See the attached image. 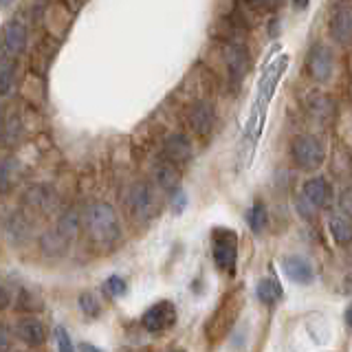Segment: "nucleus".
I'll return each mask as SVG.
<instances>
[{
  "label": "nucleus",
  "instance_id": "obj_28",
  "mask_svg": "<svg viewBox=\"0 0 352 352\" xmlns=\"http://www.w3.org/2000/svg\"><path fill=\"white\" fill-rule=\"evenodd\" d=\"M104 293L110 297V300H119V297H124L128 293V284L124 278H119V275H110V278L104 282Z\"/></svg>",
  "mask_w": 352,
  "mask_h": 352
},
{
  "label": "nucleus",
  "instance_id": "obj_23",
  "mask_svg": "<svg viewBox=\"0 0 352 352\" xmlns=\"http://www.w3.org/2000/svg\"><path fill=\"white\" fill-rule=\"evenodd\" d=\"M40 247L47 256H62L69 249V240L58 234V229H49L40 236Z\"/></svg>",
  "mask_w": 352,
  "mask_h": 352
},
{
  "label": "nucleus",
  "instance_id": "obj_14",
  "mask_svg": "<svg viewBox=\"0 0 352 352\" xmlns=\"http://www.w3.org/2000/svg\"><path fill=\"white\" fill-rule=\"evenodd\" d=\"M163 157L170 161V165L174 163H185L192 157V141L187 139L181 132H174L168 139L163 141Z\"/></svg>",
  "mask_w": 352,
  "mask_h": 352
},
{
  "label": "nucleus",
  "instance_id": "obj_9",
  "mask_svg": "<svg viewBox=\"0 0 352 352\" xmlns=\"http://www.w3.org/2000/svg\"><path fill=\"white\" fill-rule=\"evenodd\" d=\"M304 198L311 207L315 209H326L330 203H333V187L324 179V176H313L304 183Z\"/></svg>",
  "mask_w": 352,
  "mask_h": 352
},
{
  "label": "nucleus",
  "instance_id": "obj_42",
  "mask_svg": "<svg viewBox=\"0 0 352 352\" xmlns=\"http://www.w3.org/2000/svg\"><path fill=\"white\" fill-rule=\"evenodd\" d=\"M253 3H264V0H253Z\"/></svg>",
  "mask_w": 352,
  "mask_h": 352
},
{
  "label": "nucleus",
  "instance_id": "obj_39",
  "mask_svg": "<svg viewBox=\"0 0 352 352\" xmlns=\"http://www.w3.org/2000/svg\"><path fill=\"white\" fill-rule=\"evenodd\" d=\"M11 3H14V0H0V5H3V7H9Z\"/></svg>",
  "mask_w": 352,
  "mask_h": 352
},
{
  "label": "nucleus",
  "instance_id": "obj_41",
  "mask_svg": "<svg viewBox=\"0 0 352 352\" xmlns=\"http://www.w3.org/2000/svg\"><path fill=\"white\" fill-rule=\"evenodd\" d=\"M170 352H185L183 348H174V350H170Z\"/></svg>",
  "mask_w": 352,
  "mask_h": 352
},
{
  "label": "nucleus",
  "instance_id": "obj_36",
  "mask_svg": "<svg viewBox=\"0 0 352 352\" xmlns=\"http://www.w3.org/2000/svg\"><path fill=\"white\" fill-rule=\"evenodd\" d=\"M77 352H104L102 348H97L95 344H88V341H82L80 346H77Z\"/></svg>",
  "mask_w": 352,
  "mask_h": 352
},
{
  "label": "nucleus",
  "instance_id": "obj_18",
  "mask_svg": "<svg viewBox=\"0 0 352 352\" xmlns=\"http://www.w3.org/2000/svg\"><path fill=\"white\" fill-rule=\"evenodd\" d=\"M20 181V163L14 157L0 159V196H7L16 190Z\"/></svg>",
  "mask_w": 352,
  "mask_h": 352
},
{
  "label": "nucleus",
  "instance_id": "obj_4",
  "mask_svg": "<svg viewBox=\"0 0 352 352\" xmlns=\"http://www.w3.org/2000/svg\"><path fill=\"white\" fill-rule=\"evenodd\" d=\"M242 308V291H234L229 293L223 302H220L218 311L212 315V319H209L207 324V337L212 341H218L220 337H225L231 326H234V322L238 319V313Z\"/></svg>",
  "mask_w": 352,
  "mask_h": 352
},
{
  "label": "nucleus",
  "instance_id": "obj_31",
  "mask_svg": "<svg viewBox=\"0 0 352 352\" xmlns=\"http://www.w3.org/2000/svg\"><path fill=\"white\" fill-rule=\"evenodd\" d=\"M14 302V291H11V286L7 284V280L0 275V311H5L9 308V304Z\"/></svg>",
  "mask_w": 352,
  "mask_h": 352
},
{
  "label": "nucleus",
  "instance_id": "obj_12",
  "mask_svg": "<svg viewBox=\"0 0 352 352\" xmlns=\"http://www.w3.org/2000/svg\"><path fill=\"white\" fill-rule=\"evenodd\" d=\"M187 121H190L192 130L196 135H209L214 128V121H216V113H214V106L209 102H196L192 104L190 113H187Z\"/></svg>",
  "mask_w": 352,
  "mask_h": 352
},
{
  "label": "nucleus",
  "instance_id": "obj_29",
  "mask_svg": "<svg viewBox=\"0 0 352 352\" xmlns=\"http://www.w3.org/2000/svg\"><path fill=\"white\" fill-rule=\"evenodd\" d=\"M80 308H82V313L86 317H91V319L102 315V306H99L97 297L93 293H82L80 295Z\"/></svg>",
  "mask_w": 352,
  "mask_h": 352
},
{
  "label": "nucleus",
  "instance_id": "obj_5",
  "mask_svg": "<svg viewBox=\"0 0 352 352\" xmlns=\"http://www.w3.org/2000/svg\"><path fill=\"white\" fill-rule=\"evenodd\" d=\"M124 203L132 218L137 220H148L157 212V194H154L152 185L146 181H135L124 196Z\"/></svg>",
  "mask_w": 352,
  "mask_h": 352
},
{
  "label": "nucleus",
  "instance_id": "obj_2",
  "mask_svg": "<svg viewBox=\"0 0 352 352\" xmlns=\"http://www.w3.org/2000/svg\"><path fill=\"white\" fill-rule=\"evenodd\" d=\"M238 234L231 227H214L212 229V258L218 271L234 273L238 260Z\"/></svg>",
  "mask_w": 352,
  "mask_h": 352
},
{
  "label": "nucleus",
  "instance_id": "obj_24",
  "mask_svg": "<svg viewBox=\"0 0 352 352\" xmlns=\"http://www.w3.org/2000/svg\"><path fill=\"white\" fill-rule=\"evenodd\" d=\"M328 229L330 236H333L337 247H348L350 238H352V229H350V220L344 216H333L328 220Z\"/></svg>",
  "mask_w": 352,
  "mask_h": 352
},
{
  "label": "nucleus",
  "instance_id": "obj_1",
  "mask_svg": "<svg viewBox=\"0 0 352 352\" xmlns=\"http://www.w3.org/2000/svg\"><path fill=\"white\" fill-rule=\"evenodd\" d=\"M82 223L88 238L102 247H110L121 238V220L117 209L110 203H93L88 205Z\"/></svg>",
  "mask_w": 352,
  "mask_h": 352
},
{
  "label": "nucleus",
  "instance_id": "obj_34",
  "mask_svg": "<svg viewBox=\"0 0 352 352\" xmlns=\"http://www.w3.org/2000/svg\"><path fill=\"white\" fill-rule=\"evenodd\" d=\"M339 207H341V212H344V214H341V216H344V218H348V220H350V214H352V209H350V190H348V187H346V190H344V194H341V198H339Z\"/></svg>",
  "mask_w": 352,
  "mask_h": 352
},
{
  "label": "nucleus",
  "instance_id": "obj_16",
  "mask_svg": "<svg viewBox=\"0 0 352 352\" xmlns=\"http://www.w3.org/2000/svg\"><path fill=\"white\" fill-rule=\"evenodd\" d=\"M225 58H227V66H229V77L238 84L249 71L247 49L240 47V44H231V47L227 49V53H225Z\"/></svg>",
  "mask_w": 352,
  "mask_h": 352
},
{
  "label": "nucleus",
  "instance_id": "obj_3",
  "mask_svg": "<svg viewBox=\"0 0 352 352\" xmlns=\"http://www.w3.org/2000/svg\"><path fill=\"white\" fill-rule=\"evenodd\" d=\"M291 157L300 170L315 172L326 161V148L313 135H297L291 143Z\"/></svg>",
  "mask_w": 352,
  "mask_h": 352
},
{
  "label": "nucleus",
  "instance_id": "obj_13",
  "mask_svg": "<svg viewBox=\"0 0 352 352\" xmlns=\"http://www.w3.org/2000/svg\"><path fill=\"white\" fill-rule=\"evenodd\" d=\"M16 335L22 344H27L31 348H40L47 339V330H44V324L38 317H22L16 324Z\"/></svg>",
  "mask_w": 352,
  "mask_h": 352
},
{
  "label": "nucleus",
  "instance_id": "obj_33",
  "mask_svg": "<svg viewBox=\"0 0 352 352\" xmlns=\"http://www.w3.org/2000/svg\"><path fill=\"white\" fill-rule=\"evenodd\" d=\"M295 207H297V212L304 214V218H313V214H315V209L311 207V203H308L306 198H302V196L295 201Z\"/></svg>",
  "mask_w": 352,
  "mask_h": 352
},
{
  "label": "nucleus",
  "instance_id": "obj_32",
  "mask_svg": "<svg viewBox=\"0 0 352 352\" xmlns=\"http://www.w3.org/2000/svg\"><path fill=\"white\" fill-rule=\"evenodd\" d=\"M185 205H187V196H185V192H183V190L174 192V194H172V212H174V214H181L183 209H185Z\"/></svg>",
  "mask_w": 352,
  "mask_h": 352
},
{
  "label": "nucleus",
  "instance_id": "obj_25",
  "mask_svg": "<svg viewBox=\"0 0 352 352\" xmlns=\"http://www.w3.org/2000/svg\"><path fill=\"white\" fill-rule=\"evenodd\" d=\"M247 225L253 234H262L264 229L269 225V214H267V207H264L262 201H256L251 205V209L247 212Z\"/></svg>",
  "mask_w": 352,
  "mask_h": 352
},
{
  "label": "nucleus",
  "instance_id": "obj_21",
  "mask_svg": "<svg viewBox=\"0 0 352 352\" xmlns=\"http://www.w3.org/2000/svg\"><path fill=\"white\" fill-rule=\"evenodd\" d=\"M256 293H258V300L262 304H275V302H280L282 297H284V289L280 286V282L273 280V278H262V280H258Z\"/></svg>",
  "mask_w": 352,
  "mask_h": 352
},
{
  "label": "nucleus",
  "instance_id": "obj_30",
  "mask_svg": "<svg viewBox=\"0 0 352 352\" xmlns=\"http://www.w3.org/2000/svg\"><path fill=\"white\" fill-rule=\"evenodd\" d=\"M55 344H58V352H75L73 339L64 326H55Z\"/></svg>",
  "mask_w": 352,
  "mask_h": 352
},
{
  "label": "nucleus",
  "instance_id": "obj_40",
  "mask_svg": "<svg viewBox=\"0 0 352 352\" xmlns=\"http://www.w3.org/2000/svg\"><path fill=\"white\" fill-rule=\"evenodd\" d=\"M346 326H350V308L346 311Z\"/></svg>",
  "mask_w": 352,
  "mask_h": 352
},
{
  "label": "nucleus",
  "instance_id": "obj_27",
  "mask_svg": "<svg viewBox=\"0 0 352 352\" xmlns=\"http://www.w3.org/2000/svg\"><path fill=\"white\" fill-rule=\"evenodd\" d=\"M20 132H22V121H20V117L14 113L11 117H7L5 119V128H3V139L0 141H5V143H9V146H14V143L20 139Z\"/></svg>",
  "mask_w": 352,
  "mask_h": 352
},
{
  "label": "nucleus",
  "instance_id": "obj_7",
  "mask_svg": "<svg viewBox=\"0 0 352 352\" xmlns=\"http://www.w3.org/2000/svg\"><path fill=\"white\" fill-rule=\"evenodd\" d=\"M333 53H330L324 44H315L308 53V60H306V69H308V75L313 77L315 82L324 84L328 82L330 77H333Z\"/></svg>",
  "mask_w": 352,
  "mask_h": 352
},
{
  "label": "nucleus",
  "instance_id": "obj_6",
  "mask_svg": "<svg viewBox=\"0 0 352 352\" xmlns=\"http://www.w3.org/2000/svg\"><path fill=\"white\" fill-rule=\"evenodd\" d=\"M176 319H179V311H176L174 302L161 300L157 304H152L148 311L143 313L141 324L150 335H161V333H168L170 328H174Z\"/></svg>",
  "mask_w": 352,
  "mask_h": 352
},
{
  "label": "nucleus",
  "instance_id": "obj_38",
  "mask_svg": "<svg viewBox=\"0 0 352 352\" xmlns=\"http://www.w3.org/2000/svg\"><path fill=\"white\" fill-rule=\"evenodd\" d=\"M308 3H311V0H293L295 9H306V7H308Z\"/></svg>",
  "mask_w": 352,
  "mask_h": 352
},
{
  "label": "nucleus",
  "instance_id": "obj_8",
  "mask_svg": "<svg viewBox=\"0 0 352 352\" xmlns=\"http://www.w3.org/2000/svg\"><path fill=\"white\" fill-rule=\"evenodd\" d=\"M282 271L284 275L295 284L308 286L315 282V269L308 258L304 256H284L282 258Z\"/></svg>",
  "mask_w": 352,
  "mask_h": 352
},
{
  "label": "nucleus",
  "instance_id": "obj_17",
  "mask_svg": "<svg viewBox=\"0 0 352 352\" xmlns=\"http://www.w3.org/2000/svg\"><path fill=\"white\" fill-rule=\"evenodd\" d=\"M5 231L11 240L16 242H27L33 234V225L25 212H14L5 218Z\"/></svg>",
  "mask_w": 352,
  "mask_h": 352
},
{
  "label": "nucleus",
  "instance_id": "obj_11",
  "mask_svg": "<svg viewBox=\"0 0 352 352\" xmlns=\"http://www.w3.org/2000/svg\"><path fill=\"white\" fill-rule=\"evenodd\" d=\"M3 47L7 58H18L27 49V27L20 20H11L3 29Z\"/></svg>",
  "mask_w": 352,
  "mask_h": 352
},
{
  "label": "nucleus",
  "instance_id": "obj_26",
  "mask_svg": "<svg viewBox=\"0 0 352 352\" xmlns=\"http://www.w3.org/2000/svg\"><path fill=\"white\" fill-rule=\"evenodd\" d=\"M14 80H16V62L14 58L3 55V58H0V95L11 93Z\"/></svg>",
  "mask_w": 352,
  "mask_h": 352
},
{
  "label": "nucleus",
  "instance_id": "obj_10",
  "mask_svg": "<svg viewBox=\"0 0 352 352\" xmlns=\"http://www.w3.org/2000/svg\"><path fill=\"white\" fill-rule=\"evenodd\" d=\"M25 203L33 209V212L49 216L55 212V207H58V194H55V190L49 185H36L25 194Z\"/></svg>",
  "mask_w": 352,
  "mask_h": 352
},
{
  "label": "nucleus",
  "instance_id": "obj_19",
  "mask_svg": "<svg viewBox=\"0 0 352 352\" xmlns=\"http://www.w3.org/2000/svg\"><path fill=\"white\" fill-rule=\"evenodd\" d=\"M154 181L161 187L165 194H174L181 190V176H179V170L174 168L170 163H159L157 168H154Z\"/></svg>",
  "mask_w": 352,
  "mask_h": 352
},
{
  "label": "nucleus",
  "instance_id": "obj_35",
  "mask_svg": "<svg viewBox=\"0 0 352 352\" xmlns=\"http://www.w3.org/2000/svg\"><path fill=\"white\" fill-rule=\"evenodd\" d=\"M11 346V333L5 324H0V352H9Z\"/></svg>",
  "mask_w": 352,
  "mask_h": 352
},
{
  "label": "nucleus",
  "instance_id": "obj_22",
  "mask_svg": "<svg viewBox=\"0 0 352 352\" xmlns=\"http://www.w3.org/2000/svg\"><path fill=\"white\" fill-rule=\"evenodd\" d=\"M306 104H308V110L317 117V119H330L335 113V104H333V99H330L328 95L324 93H313V95H308L306 99Z\"/></svg>",
  "mask_w": 352,
  "mask_h": 352
},
{
  "label": "nucleus",
  "instance_id": "obj_20",
  "mask_svg": "<svg viewBox=\"0 0 352 352\" xmlns=\"http://www.w3.org/2000/svg\"><path fill=\"white\" fill-rule=\"evenodd\" d=\"M58 234L60 236H64L66 240H73L77 234H80V229H82V214L77 212L75 207H71V209H66V212L58 218Z\"/></svg>",
  "mask_w": 352,
  "mask_h": 352
},
{
  "label": "nucleus",
  "instance_id": "obj_15",
  "mask_svg": "<svg viewBox=\"0 0 352 352\" xmlns=\"http://www.w3.org/2000/svg\"><path fill=\"white\" fill-rule=\"evenodd\" d=\"M330 33L339 44H348L350 40V5L339 3L330 18Z\"/></svg>",
  "mask_w": 352,
  "mask_h": 352
},
{
  "label": "nucleus",
  "instance_id": "obj_37",
  "mask_svg": "<svg viewBox=\"0 0 352 352\" xmlns=\"http://www.w3.org/2000/svg\"><path fill=\"white\" fill-rule=\"evenodd\" d=\"M5 119H7V115H5V106H3V102H0V139H3V128H5Z\"/></svg>",
  "mask_w": 352,
  "mask_h": 352
}]
</instances>
